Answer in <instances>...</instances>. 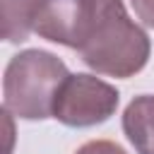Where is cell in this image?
<instances>
[{"label": "cell", "instance_id": "6da1fadb", "mask_svg": "<svg viewBox=\"0 0 154 154\" xmlns=\"http://www.w3.org/2000/svg\"><path fill=\"white\" fill-rule=\"evenodd\" d=\"M75 51L96 75L128 79L149 63L152 41L149 34L128 14L123 0H91Z\"/></svg>", "mask_w": 154, "mask_h": 154}, {"label": "cell", "instance_id": "7a4b0ae2", "mask_svg": "<svg viewBox=\"0 0 154 154\" xmlns=\"http://www.w3.org/2000/svg\"><path fill=\"white\" fill-rule=\"evenodd\" d=\"M67 65L51 51L26 48L10 58L2 77V106L22 120L53 118V103L60 84L67 79Z\"/></svg>", "mask_w": 154, "mask_h": 154}, {"label": "cell", "instance_id": "3957f363", "mask_svg": "<svg viewBox=\"0 0 154 154\" xmlns=\"http://www.w3.org/2000/svg\"><path fill=\"white\" fill-rule=\"evenodd\" d=\"M120 101V91L89 72L67 75L53 103V118L67 128H91L106 123Z\"/></svg>", "mask_w": 154, "mask_h": 154}, {"label": "cell", "instance_id": "277c9868", "mask_svg": "<svg viewBox=\"0 0 154 154\" xmlns=\"http://www.w3.org/2000/svg\"><path fill=\"white\" fill-rule=\"evenodd\" d=\"M89 10L91 0H38L34 31L46 41L77 48Z\"/></svg>", "mask_w": 154, "mask_h": 154}, {"label": "cell", "instance_id": "5b68a950", "mask_svg": "<svg viewBox=\"0 0 154 154\" xmlns=\"http://www.w3.org/2000/svg\"><path fill=\"white\" fill-rule=\"evenodd\" d=\"M123 132L137 154H154V94L135 96L125 106Z\"/></svg>", "mask_w": 154, "mask_h": 154}, {"label": "cell", "instance_id": "8992f818", "mask_svg": "<svg viewBox=\"0 0 154 154\" xmlns=\"http://www.w3.org/2000/svg\"><path fill=\"white\" fill-rule=\"evenodd\" d=\"M38 0H2V38L7 43H24L34 31Z\"/></svg>", "mask_w": 154, "mask_h": 154}, {"label": "cell", "instance_id": "52a82bcc", "mask_svg": "<svg viewBox=\"0 0 154 154\" xmlns=\"http://www.w3.org/2000/svg\"><path fill=\"white\" fill-rule=\"evenodd\" d=\"M75 154H128V152L111 140H91V142H84Z\"/></svg>", "mask_w": 154, "mask_h": 154}, {"label": "cell", "instance_id": "ba28073f", "mask_svg": "<svg viewBox=\"0 0 154 154\" xmlns=\"http://www.w3.org/2000/svg\"><path fill=\"white\" fill-rule=\"evenodd\" d=\"M137 19H142L144 26H152L154 29V0H130Z\"/></svg>", "mask_w": 154, "mask_h": 154}]
</instances>
